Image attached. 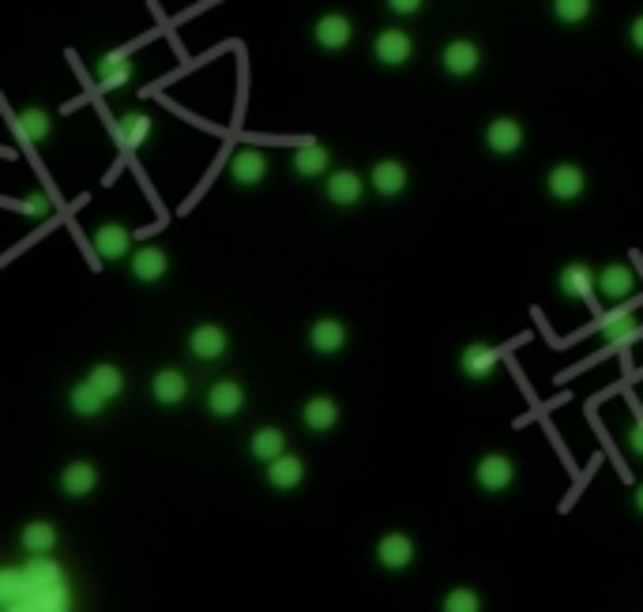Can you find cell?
Listing matches in <instances>:
<instances>
[{"mask_svg":"<svg viewBox=\"0 0 643 612\" xmlns=\"http://www.w3.org/2000/svg\"><path fill=\"white\" fill-rule=\"evenodd\" d=\"M625 447L636 459H643V414L632 417V425L625 429Z\"/></svg>","mask_w":643,"mask_h":612,"instance_id":"8d00e7d4","label":"cell"},{"mask_svg":"<svg viewBox=\"0 0 643 612\" xmlns=\"http://www.w3.org/2000/svg\"><path fill=\"white\" fill-rule=\"evenodd\" d=\"M286 432L283 429H275V425H264V429H256L249 436V455L256 462H275L279 455H286Z\"/></svg>","mask_w":643,"mask_h":612,"instance_id":"f546056e","label":"cell"},{"mask_svg":"<svg viewBox=\"0 0 643 612\" xmlns=\"http://www.w3.org/2000/svg\"><path fill=\"white\" fill-rule=\"evenodd\" d=\"M414 556H418V549H414V537L403 534V530H392V534H384L377 541V564L384 567V571H407L410 564H414Z\"/></svg>","mask_w":643,"mask_h":612,"instance_id":"7c38bea8","label":"cell"},{"mask_svg":"<svg viewBox=\"0 0 643 612\" xmlns=\"http://www.w3.org/2000/svg\"><path fill=\"white\" fill-rule=\"evenodd\" d=\"M57 541H61V534H57V526L46 519H34L19 530V549L27 552V556H34V552H53Z\"/></svg>","mask_w":643,"mask_h":612,"instance_id":"4dcf8cb0","label":"cell"},{"mask_svg":"<svg viewBox=\"0 0 643 612\" xmlns=\"http://www.w3.org/2000/svg\"><path fill=\"white\" fill-rule=\"evenodd\" d=\"M546 192L557 203H576V199L587 192V173H583L576 162H557V166L546 173Z\"/></svg>","mask_w":643,"mask_h":612,"instance_id":"5b68a950","label":"cell"},{"mask_svg":"<svg viewBox=\"0 0 643 612\" xmlns=\"http://www.w3.org/2000/svg\"><path fill=\"white\" fill-rule=\"evenodd\" d=\"M151 398H155L158 406H181L185 398H189V376L181 372V368H158L155 376H151Z\"/></svg>","mask_w":643,"mask_h":612,"instance_id":"44dd1931","label":"cell"},{"mask_svg":"<svg viewBox=\"0 0 643 612\" xmlns=\"http://www.w3.org/2000/svg\"><path fill=\"white\" fill-rule=\"evenodd\" d=\"M245 387L237 380H219V383H211L207 387V398H204V406H207V414L211 417H219V421H230V417H237L241 410H245Z\"/></svg>","mask_w":643,"mask_h":612,"instance_id":"ba28073f","label":"cell"},{"mask_svg":"<svg viewBox=\"0 0 643 612\" xmlns=\"http://www.w3.org/2000/svg\"><path fill=\"white\" fill-rule=\"evenodd\" d=\"M57 485H61V492L68 500H83V496H91V492L98 489V466L91 459L68 462L61 470V477H57Z\"/></svg>","mask_w":643,"mask_h":612,"instance_id":"d6986e66","label":"cell"},{"mask_svg":"<svg viewBox=\"0 0 643 612\" xmlns=\"http://www.w3.org/2000/svg\"><path fill=\"white\" fill-rule=\"evenodd\" d=\"M226 350H230V335L222 331L219 323H200V327H192L189 353L200 361V365H215V361H222Z\"/></svg>","mask_w":643,"mask_h":612,"instance_id":"52a82bcc","label":"cell"},{"mask_svg":"<svg viewBox=\"0 0 643 612\" xmlns=\"http://www.w3.org/2000/svg\"><path fill=\"white\" fill-rule=\"evenodd\" d=\"M16 211H23V215H31L38 222V218H46L53 211V199H49V192H31L23 203H16Z\"/></svg>","mask_w":643,"mask_h":612,"instance_id":"d590c367","label":"cell"},{"mask_svg":"<svg viewBox=\"0 0 643 612\" xmlns=\"http://www.w3.org/2000/svg\"><path fill=\"white\" fill-rule=\"evenodd\" d=\"M373 57H377V64H384V68H403V64L414 57V38H410L403 27H388V31L377 34Z\"/></svg>","mask_w":643,"mask_h":612,"instance_id":"8fae6325","label":"cell"},{"mask_svg":"<svg viewBox=\"0 0 643 612\" xmlns=\"http://www.w3.org/2000/svg\"><path fill=\"white\" fill-rule=\"evenodd\" d=\"M324 196H328L331 207H358L361 196H365V184L354 169H331L328 184H324Z\"/></svg>","mask_w":643,"mask_h":612,"instance_id":"7402d4cb","label":"cell"},{"mask_svg":"<svg viewBox=\"0 0 643 612\" xmlns=\"http://www.w3.org/2000/svg\"><path fill=\"white\" fill-rule=\"evenodd\" d=\"M113 136H117V143L121 147H143L147 139L155 136V121L147 117V113H140V109H132V113H121V121L113 124Z\"/></svg>","mask_w":643,"mask_h":612,"instance_id":"484cf974","label":"cell"},{"mask_svg":"<svg viewBox=\"0 0 643 612\" xmlns=\"http://www.w3.org/2000/svg\"><path fill=\"white\" fill-rule=\"evenodd\" d=\"M440 64H444V72L455 79H467L478 72V64H482V49L474 46L471 38H455V42H448L444 46V53H440Z\"/></svg>","mask_w":643,"mask_h":612,"instance_id":"e0dca14e","label":"cell"},{"mask_svg":"<svg viewBox=\"0 0 643 612\" xmlns=\"http://www.w3.org/2000/svg\"><path fill=\"white\" fill-rule=\"evenodd\" d=\"M598 331L610 346H632L640 338V320L632 308H617V312H598Z\"/></svg>","mask_w":643,"mask_h":612,"instance_id":"2e32d148","label":"cell"},{"mask_svg":"<svg viewBox=\"0 0 643 612\" xmlns=\"http://www.w3.org/2000/svg\"><path fill=\"white\" fill-rule=\"evenodd\" d=\"M632 507H636V511L643 515V481L636 485V492H632Z\"/></svg>","mask_w":643,"mask_h":612,"instance_id":"ab89813d","label":"cell"},{"mask_svg":"<svg viewBox=\"0 0 643 612\" xmlns=\"http://www.w3.org/2000/svg\"><path fill=\"white\" fill-rule=\"evenodd\" d=\"M591 8H595V0H553V16L561 19L565 27H580L591 19Z\"/></svg>","mask_w":643,"mask_h":612,"instance_id":"836d02e7","label":"cell"},{"mask_svg":"<svg viewBox=\"0 0 643 612\" xmlns=\"http://www.w3.org/2000/svg\"><path fill=\"white\" fill-rule=\"evenodd\" d=\"M87 380L95 383L98 391L110 398V402L113 398H121V391H125V372H121L117 365H110V361H102V365L91 368V372H87Z\"/></svg>","mask_w":643,"mask_h":612,"instance_id":"d6a6232c","label":"cell"},{"mask_svg":"<svg viewBox=\"0 0 643 612\" xmlns=\"http://www.w3.org/2000/svg\"><path fill=\"white\" fill-rule=\"evenodd\" d=\"M523 139H527V132H523V124H519L516 117H497V121L486 124V147L497 154V158L519 154Z\"/></svg>","mask_w":643,"mask_h":612,"instance_id":"9a60e30c","label":"cell"},{"mask_svg":"<svg viewBox=\"0 0 643 612\" xmlns=\"http://www.w3.org/2000/svg\"><path fill=\"white\" fill-rule=\"evenodd\" d=\"M91 245H95V252L106 263H117L125 260V256H132V233H128L121 222H102V226H95V233H91Z\"/></svg>","mask_w":643,"mask_h":612,"instance_id":"5bb4252c","label":"cell"},{"mask_svg":"<svg viewBox=\"0 0 643 612\" xmlns=\"http://www.w3.org/2000/svg\"><path fill=\"white\" fill-rule=\"evenodd\" d=\"M128 271H132V278L143 282V286H155V282H162L166 271H170V256H166V248H158V245L132 248V256H128Z\"/></svg>","mask_w":643,"mask_h":612,"instance_id":"30bf717a","label":"cell"},{"mask_svg":"<svg viewBox=\"0 0 643 612\" xmlns=\"http://www.w3.org/2000/svg\"><path fill=\"white\" fill-rule=\"evenodd\" d=\"M346 342H350V331H346V323L335 320V316H324V320H316L313 327H309V346H313L320 357L343 353Z\"/></svg>","mask_w":643,"mask_h":612,"instance_id":"ffe728a7","label":"cell"},{"mask_svg":"<svg viewBox=\"0 0 643 612\" xmlns=\"http://www.w3.org/2000/svg\"><path fill=\"white\" fill-rule=\"evenodd\" d=\"M598 293H602V301H610V305L628 301V297L636 293L632 267H628V263H606V267L598 271Z\"/></svg>","mask_w":643,"mask_h":612,"instance_id":"ac0fdd59","label":"cell"},{"mask_svg":"<svg viewBox=\"0 0 643 612\" xmlns=\"http://www.w3.org/2000/svg\"><path fill=\"white\" fill-rule=\"evenodd\" d=\"M226 177H230V184H237V188H256V184L267 177L264 151H256V147H237V151L230 154V162H226Z\"/></svg>","mask_w":643,"mask_h":612,"instance_id":"277c9868","label":"cell"},{"mask_svg":"<svg viewBox=\"0 0 643 612\" xmlns=\"http://www.w3.org/2000/svg\"><path fill=\"white\" fill-rule=\"evenodd\" d=\"M474 481H478V489L489 492V496H501L504 489H512V481H516V462L501 455V451H493V455H482V459L474 462Z\"/></svg>","mask_w":643,"mask_h":612,"instance_id":"7a4b0ae2","label":"cell"},{"mask_svg":"<svg viewBox=\"0 0 643 612\" xmlns=\"http://www.w3.org/2000/svg\"><path fill=\"white\" fill-rule=\"evenodd\" d=\"M628 42H632V46L640 49L643 53V12L636 19H632V23H628Z\"/></svg>","mask_w":643,"mask_h":612,"instance_id":"f35d334b","label":"cell"},{"mask_svg":"<svg viewBox=\"0 0 643 612\" xmlns=\"http://www.w3.org/2000/svg\"><path fill=\"white\" fill-rule=\"evenodd\" d=\"M425 0H388V8H392L395 16H418L422 12Z\"/></svg>","mask_w":643,"mask_h":612,"instance_id":"74e56055","label":"cell"},{"mask_svg":"<svg viewBox=\"0 0 643 612\" xmlns=\"http://www.w3.org/2000/svg\"><path fill=\"white\" fill-rule=\"evenodd\" d=\"M23 567H27V579H31L23 612H68L72 609V590H68L64 567L53 560V552H34V556H27V564Z\"/></svg>","mask_w":643,"mask_h":612,"instance_id":"6da1fadb","label":"cell"},{"mask_svg":"<svg viewBox=\"0 0 643 612\" xmlns=\"http://www.w3.org/2000/svg\"><path fill=\"white\" fill-rule=\"evenodd\" d=\"M497 368H501V350L489 342H467L459 353V372L467 380H489Z\"/></svg>","mask_w":643,"mask_h":612,"instance_id":"4fadbf2b","label":"cell"},{"mask_svg":"<svg viewBox=\"0 0 643 612\" xmlns=\"http://www.w3.org/2000/svg\"><path fill=\"white\" fill-rule=\"evenodd\" d=\"M301 425L309 432H331L339 425V402L331 395H313L301 406Z\"/></svg>","mask_w":643,"mask_h":612,"instance_id":"d4e9b609","label":"cell"},{"mask_svg":"<svg viewBox=\"0 0 643 612\" xmlns=\"http://www.w3.org/2000/svg\"><path fill=\"white\" fill-rule=\"evenodd\" d=\"M440 605H444V612H482V597L474 594L471 586H455L444 594Z\"/></svg>","mask_w":643,"mask_h":612,"instance_id":"e575fe53","label":"cell"},{"mask_svg":"<svg viewBox=\"0 0 643 612\" xmlns=\"http://www.w3.org/2000/svg\"><path fill=\"white\" fill-rule=\"evenodd\" d=\"M313 42L324 49V53H343V49L354 42V23H350V16H343V12H324L313 27Z\"/></svg>","mask_w":643,"mask_h":612,"instance_id":"8992f818","label":"cell"},{"mask_svg":"<svg viewBox=\"0 0 643 612\" xmlns=\"http://www.w3.org/2000/svg\"><path fill=\"white\" fill-rule=\"evenodd\" d=\"M95 76L102 91H121V87H128L132 76H136V61H132L128 53H110V57H102V61L95 64Z\"/></svg>","mask_w":643,"mask_h":612,"instance_id":"603a6c76","label":"cell"},{"mask_svg":"<svg viewBox=\"0 0 643 612\" xmlns=\"http://www.w3.org/2000/svg\"><path fill=\"white\" fill-rule=\"evenodd\" d=\"M331 169V151L324 143H305L294 151V173H298L301 181H313V177H324Z\"/></svg>","mask_w":643,"mask_h":612,"instance_id":"83f0119b","label":"cell"},{"mask_svg":"<svg viewBox=\"0 0 643 612\" xmlns=\"http://www.w3.org/2000/svg\"><path fill=\"white\" fill-rule=\"evenodd\" d=\"M16 128L23 139H31V143H46L49 132H53V121H49V113L42 106H27L16 113Z\"/></svg>","mask_w":643,"mask_h":612,"instance_id":"1f68e13d","label":"cell"},{"mask_svg":"<svg viewBox=\"0 0 643 612\" xmlns=\"http://www.w3.org/2000/svg\"><path fill=\"white\" fill-rule=\"evenodd\" d=\"M106 406H110V398L102 395L91 380L76 383V387L68 391V410L76 417H102L106 414Z\"/></svg>","mask_w":643,"mask_h":612,"instance_id":"f1b7e54d","label":"cell"},{"mask_svg":"<svg viewBox=\"0 0 643 612\" xmlns=\"http://www.w3.org/2000/svg\"><path fill=\"white\" fill-rule=\"evenodd\" d=\"M557 290H561L565 301H591L598 293V271L583 260L565 263L561 275H557Z\"/></svg>","mask_w":643,"mask_h":612,"instance_id":"3957f363","label":"cell"},{"mask_svg":"<svg viewBox=\"0 0 643 612\" xmlns=\"http://www.w3.org/2000/svg\"><path fill=\"white\" fill-rule=\"evenodd\" d=\"M264 474H267V485L275 492H294L301 481H305V462L286 451V455H279L275 462H267Z\"/></svg>","mask_w":643,"mask_h":612,"instance_id":"cb8c5ba5","label":"cell"},{"mask_svg":"<svg viewBox=\"0 0 643 612\" xmlns=\"http://www.w3.org/2000/svg\"><path fill=\"white\" fill-rule=\"evenodd\" d=\"M27 590H31V579H27V567L8 564L4 571H0V605H4L8 612H23Z\"/></svg>","mask_w":643,"mask_h":612,"instance_id":"4316f807","label":"cell"},{"mask_svg":"<svg viewBox=\"0 0 643 612\" xmlns=\"http://www.w3.org/2000/svg\"><path fill=\"white\" fill-rule=\"evenodd\" d=\"M407 184H410V169L403 166L399 158H380V162H373V169H369V188L384 199L403 196Z\"/></svg>","mask_w":643,"mask_h":612,"instance_id":"9c48e42d","label":"cell"}]
</instances>
